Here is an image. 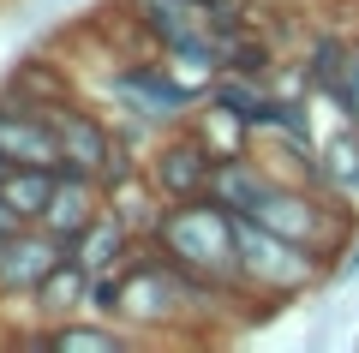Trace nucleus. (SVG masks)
Listing matches in <instances>:
<instances>
[{
	"instance_id": "nucleus-7",
	"label": "nucleus",
	"mask_w": 359,
	"mask_h": 353,
	"mask_svg": "<svg viewBox=\"0 0 359 353\" xmlns=\"http://www.w3.org/2000/svg\"><path fill=\"white\" fill-rule=\"evenodd\" d=\"M311 108H318V186L359 210V126L341 120L323 96H311Z\"/></svg>"
},
{
	"instance_id": "nucleus-22",
	"label": "nucleus",
	"mask_w": 359,
	"mask_h": 353,
	"mask_svg": "<svg viewBox=\"0 0 359 353\" xmlns=\"http://www.w3.org/2000/svg\"><path fill=\"white\" fill-rule=\"evenodd\" d=\"M6 174H13V162H6V156H0V180H6Z\"/></svg>"
},
{
	"instance_id": "nucleus-6",
	"label": "nucleus",
	"mask_w": 359,
	"mask_h": 353,
	"mask_svg": "<svg viewBox=\"0 0 359 353\" xmlns=\"http://www.w3.org/2000/svg\"><path fill=\"white\" fill-rule=\"evenodd\" d=\"M0 156L13 168H60V138H54V114L36 102L13 96L0 84Z\"/></svg>"
},
{
	"instance_id": "nucleus-16",
	"label": "nucleus",
	"mask_w": 359,
	"mask_h": 353,
	"mask_svg": "<svg viewBox=\"0 0 359 353\" xmlns=\"http://www.w3.org/2000/svg\"><path fill=\"white\" fill-rule=\"evenodd\" d=\"M192 132H198V138H204V144H210L216 156H240V150H252V126H245L240 114L216 108L210 96H204V102L192 108Z\"/></svg>"
},
{
	"instance_id": "nucleus-12",
	"label": "nucleus",
	"mask_w": 359,
	"mask_h": 353,
	"mask_svg": "<svg viewBox=\"0 0 359 353\" xmlns=\"http://www.w3.org/2000/svg\"><path fill=\"white\" fill-rule=\"evenodd\" d=\"M78 312H90V269L72 264V258H60V264L36 281V293L25 300L30 335H36L42 324H60V317H78Z\"/></svg>"
},
{
	"instance_id": "nucleus-5",
	"label": "nucleus",
	"mask_w": 359,
	"mask_h": 353,
	"mask_svg": "<svg viewBox=\"0 0 359 353\" xmlns=\"http://www.w3.org/2000/svg\"><path fill=\"white\" fill-rule=\"evenodd\" d=\"M66 258V240H54L42 222H25L0 240V305H25L36 281Z\"/></svg>"
},
{
	"instance_id": "nucleus-2",
	"label": "nucleus",
	"mask_w": 359,
	"mask_h": 353,
	"mask_svg": "<svg viewBox=\"0 0 359 353\" xmlns=\"http://www.w3.org/2000/svg\"><path fill=\"white\" fill-rule=\"evenodd\" d=\"M330 264L335 258H323V252H311V246L276 234V227L240 215V288L252 293L269 317L287 312V305H306L311 293H323L330 288Z\"/></svg>"
},
{
	"instance_id": "nucleus-9",
	"label": "nucleus",
	"mask_w": 359,
	"mask_h": 353,
	"mask_svg": "<svg viewBox=\"0 0 359 353\" xmlns=\"http://www.w3.org/2000/svg\"><path fill=\"white\" fill-rule=\"evenodd\" d=\"M102 210H108V186L102 180L78 174V168H60V174H54V192H48V210H42V227H48L54 240L72 246Z\"/></svg>"
},
{
	"instance_id": "nucleus-13",
	"label": "nucleus",
	"mask_w": 359,
	"mask_h": 353,
	"mask_svg": "<svg viewBox=\"0 0 359 353\" xmlns=\"http://www.w3.org/2000/svg\"><path fill=\"white\" fill-rule=\"evenodd\" d=\"M138 246H144V240H132V227L120 222L114 210H102L72 246H66V258H72V264H84L90 276H108V269H126V258L138 252Z\"/></svg>"
},
{
	"instance_id": "nucleus-8",
	"label": "nucleus",
	"mask_w": 359,
	"mask_h": 353,
	"mask_svg": "<svg viewBox=\"0 0 359 353\" xmlns=\"http://www.w3.org/2000/svg\"><path fill=\"white\" fill-rule=\"evenodd\" d=\"M0 84L13 90V96L36 102V108H60V102L84 96V78H78V66H66L54 48H25L6 72H0Z\"/></svg>"
},
{
	"instance_id": "nucleus-21",
	"label": "nucleus",
	"mask_w": 359,
	"mask_h": 353,
	"mask_svg": "<svg viewBox=\"0 0 359 353\" xmlns=\"http://www.w3.org/2000/svg\"><path fill=\"white\" fill-rule=\"evenodd\" d=\"M60 6H90V0H36V13H60Z\"/></svg>"
},
{
	"instance_id": "nucleus-17",
	"label": "nucleus",
	"mask_w": 359,
	"mask_h": 353,
	"mask_svg": "<svg viewBox=\"0 0 359 353\" xmlns=\"http://www.w3.org/2000/svg\"><path fill=\"white\" fill-rule=\"evenodd\" d=\"M54 174H60V168H13V174L0 180V198L13 204L18 222H42L48 192H54Z\"/></svg>"
},
{
	"instance_id": "nucleus-15",
	"label": "nucleus",
	"mask_w": 359,
	"mask_h": 353,
	"mask_svg": "<svg viewBox=\"0 0 359 353\" xmlns=\"http://www.w3.org/2000/svg\"><path fill=\"white\" fill-rule=\"evenodd\" d=\"M108 210H114L120 222L132 227V240H144V246H150V234H156V222H162L168 198L150 186V174L138 168V174H126V180H114V186H108Z\"/></svg>"
},
{
	"instance_id": "nucleus-10",
	"label": "nucleus",
	"mask_w": 359,
	"mask_h": 353,
	"mask_svg": "<svg viewBox=\"0 0 359 353\" xmlns=\"http://www.w3.org/2000/svg\"><path fill=\"white\" fill-rule=\"evenodd\" d=\"M132 25H138L144 48H174V42H192V36H210V13L204 0H126Z\"/></svg>"
},
{
	"instance_id": "nucleus-14",
	"label": "nucleus",
	"mask_w": 359,
	"mask_h": 353,
	"mask_svg": "<svg viewBox=\"0 0 359 353\" xmlns=\"http://www.w3.org/2000/svg\"><path fill=\"white\" fill-rule=\"evenodd\" d=\"M276 186V174H269L264 162H257L252 150H240V156H222L216 162V180H210V198L216 204H228L233 215H252L257 210V198Z\"/></svg>"
},
{
	"instance_id": "nucleus-20",
	"label": "nucleus",
	"mask_w": 359,
	"mask_h": 353,
	"mask_svg": "<svg viewBox=\"0 0 359 353\" xmlns=\"http://www.w3.org/2000/svg\"><path fill=\"white\" fill-rule=\"evenodd\" d=\"M13 227H25V222H18V215H13V204L0 198V240H6V234H13Z\"/></svg>"
},
{
	"instance_id": "nucleus-3",
	"label": "nucleus",
	"mask_w": 359,
	"mask_h": 353,
	"mask_svg": "<svg viewBox=\"0 0 359 353\" xmlns=\"http://www.w3.org/2000/svg\"><path fill=\"white\" fill-rule=\"evenodd\" d=\"M216 162H222V156L192 132V120H186V126L156 132V144L144 150V174H150V186L162 192L168 204H180V198H210Z\"/></svg>"
},
{
	"instance_id": "nucleus-23",
	"label": "nucleus",
	"mask_w": 359,
	"mask_h": 353,
	"mask_svg": "<svg viewBox=\"0 0 359 353\" xmlns=\"http://www.w3.org/2000/svg\"><path fill=\"white\" fill-rule=\"evenodd\" d=\"M353 30H359V18H353Z\"/></svg>"
},
{
	"instance_id": "nucleus-18",
	"label": "nucleus",
	"mask_w": 359,
	"mask_h": 353,
	"mask_svg": "<svg viewBox=\"0 0 359 353\" xmlns=\"http://www.w3.org/2000/svg\"><path fill=\"white\" fill-rule=\"evenodd\" d=\"M323 102H330L341 120H353V126H359V30H353V48H347V60H341V72H335V84L323 90Z\"/></svg>"
},
{
	"instance_id": "nucleus-4",
	"label": "nucleus",
	"mask_w": 359,
	"mask_h": 353,
	"mask_svg": "<svg viewBox=\"0 0 359 353\" xmlns=\"http://www.w3.org/2000/svg\"><path fill=\"white\" fill-rule=\"evenodd\" d=\"M54 114V138H60V168H78V174H96L102 180V168H108V156H114V120H108V108L96 96H72V102H60V108H48Z\"/></svg>"
},
{
	"instance_id": "nucleus-1",
	"label": "nucleus",
	"mask_w": 359,
	"mask_h": 353,
	"mask_svg": "<svg viewBox=\"0 0 359 353\" xmlns=\"http://www.w3.org/2000/svg\"><path fill=\"white\" fill-rule=\"evenodd\" d=\"M150 246L180 264L186 276L216 281V288H240V215L216 198H180L162 210Z\"/></svg>"
},
{
	"instance_id": "nucleus-19",
	"label": "nucleus",
	"mask_w": 359,
	"mask_h": 353,
	"mask_svg": "<svg viewBox=\"0 0 359 353\" xmlns=\"http://www.w3.org/2000/svg\"><path fill=\"white\" fill-rule=\"evenodd\" d=\"M353 288H359V234L341 246V258L330 264V288L323 293H353Z\"/></svg>"
},
{
	"instance_id": "nucleus-11",
	"label": "nucleus",
	"mask_w": 359,
	"mask_h": 353,
	"mask_svg": "<svg viewBox=\"0 0 359 353\" xmlns=\"http://www.w3.org/2000/svg\"><path fill=\"white\" fill-rule=\"evenodd\" d=\"M30 347H72V353H126L138 347L120 317H102V312H78V317H60V324H42L30 335Z\"/></svg>"
}]
</instances>
